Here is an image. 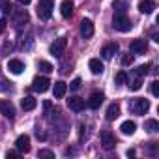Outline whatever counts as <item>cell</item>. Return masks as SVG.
Returning <instances> with one entry per match:
<instances>
[{
	"label": "cell",
	"mask_w": 159,
	"mask_h": 159,
	"mask_svg": "<svg viewBox=\"0 0 159 159\" xmlns=\"http://www.w3.org/2000/svg\"><path fill=\"white\" fill-rule=\"evenodd\" d=\"M112 26L118 30V32H129L131 30V19L125 15V13H114L112 17Z\"/></svg>",
	"instance_id": "obj_1"
},
{
	"label": "cell",
	"mask_w": 159,
	"mask_h": 159,
	"mask_svg": "<svg viewBox=\"0 0 159 159\" xmlns=\"http://www.w3.org/2000/svg\"><path fill=\"white\" fill-rule=\"evenodd\" d=\"M52 15V0H39L38 4V17L41 21H49Z\"/></svg>",
	"instance_id": "obj_2"
},
{
	"label": "cell",
	"mask_w": 159,
	"mask_h": 159,
	"mask_svg": "<svg viewBox=\"0 0 159 159\" xmlns=\"http://www.w3.org/2000/svg\"><path fill=\"white\" fill-rule=\"evenodd\" d=\"M148 111H150V101H148V99H144V98L133 99V103H131V112H133V114L142 116V114H146Z\"/></svg>",
	"instance_id": "obj_3"
},
{
	"label": "cell",
	"mask_w": 159,
	"mask_h": 159,
	"mask_svg": "<svg viewBox=\"0 0 159 159\" xmlns=\"http://www.w3.org/2000/svg\"><path fill=\"white\" fill-rule=\"evenodd\" d=\"M66 47H67V38H58V39H54V43L51 45V54L52 56H56V58H60L64 52H66Z\"/></svg>",
	"instance_id": "obj_4"
},
{
	"label": "cell",
	"mask_w": 159,
	"mask_h": 159,
	"mask_svg": "<svg viewBox=\"0 0 159 159\" xmlns=\"http://www.w3.org/2000/svg\"><path fill=\"white\" fill-rule=\"evenodd\" d=\"M49 84H51V81H49L47 77H36V79H34V83H32V90L43 94V92L49 90Z\"/></svg>",
	"instance_id": "obj_5"
},
{
	"label": "cell",
	"mask_w": 159,
	"mask_h": 159,
	"mask_svg": "<svg viewBox=\"0 0 159 159\" xmlns=\"http://www.w3.org/2000/svg\"><path fill=\"white\" fill-rule=\"evenodd\" d=\"M0 114H2L4 118H10V120L15 118V107L11 105V101L0 99Z\"/></svg>",
	"instance_id": "obj_6"
},
{
	"label": "cell",
	"mask_w": 159,
	"mask_h": 159,
	"mask_svg": "<svg viewBox=\"0 0 159 159\" xmlns=\"http://www.w3.org/2000/svg\"><path fill=\"white\" fill-rule=\"evenodd\" d=\"M15 146L19 150V153H28L30 152V137L28 135H19L15 140Z\"/></svg>",
	"instance_id": "obj_7"
},
{
	"label": "cell",
	"mask_w": 159,
	"mask_h": 159,
	"mask_svg": "<svg viewBox=\"0 0 159 159\" xmlns=\"http://www.w3.org/2000/svg\"><path fill=\"white\" fill-rule=\"evenodd\" d=\"M129 49H131V52H135V54H144V52L148 51V43H146V39H133V41L129 43Z\"/></svg>",
	"instance_id": "obj_8"
},
{
	"label": "cell",
	"mask_w": 159,
	"mask_h": 159,
	"mask_svg": "<svg viewBox=\"0 0 159 159\" xmlns=\"http://www.w3.org/2000/svg\"><path fill=\"white\" fill-rule=\"evenodd\" d=\"M67 107H69L73 112H81V111L84 109V99H83V98L73 96V98H69V99H67Z\"/></svg>",
	"instance_id": "obj_9"
},
{
	"label": "cell",
	"mask_w": 159,
	"mask_h": 159,
	"mask_svg": "<svg viewBox=\"0 0 159 159\" xmlns=\"http://www.w3.org/2000/svg\"><path fill=\"white\" fill-rule=\"evenodd\" d=\"M81 36L83 38H92L94 36V23L90 19H83L81 21Z\"/></svg>",
	"instance_id": "obj_10"
},
{
	"label": "cell",
	"mask_w": 159,
	"mask_h": 159,
	"mask_svg": "<svg viewBox=\"0 0 159 159\" xmlns=\"http://www.w3.org/2000/svg\"><path fill=\"white\" fill-rule=\"evenodd\" d=\"M101 144H103L105 150H112V148L116 146V139H114V135L109 133V131H103V133H101Z\"/></svg>",
	"instance_id": "obj_11"
},
{
	"label": "cell",
	"mask_w": 159,
	"mask_h": 159,
	"mask_svg": "<svg viewBox=\"0 0 159 159\" xmlns=\"http://www.w3.org/2000/svg\"><path fill=\"white\" fill-rule=\"evenodd\" d=\"M73 8H75L73 0H62V4H60V13H62V17H64V19H69V17L73 15Z\"/></svg>",
	"instance_id": "obj_12"
},
{
	"label": "cell",
	"mask_w": 159,
	"mask_h": 159,
	"mask_svg": "<svg viewBox=\"0 0 159 159\" xmlns=\"http://www.w3.org/2000/svg\"><path fill=\"white\" fill-rule=\"evenodd\" d=\"M137 8H139L140 13L150 15V13H153V10H155V2H153V0H140Z\"/></svg>",
	"instance_id": "obj_13"
},
{
	"label": "cell",
	"mask_w": 159,
	"mask_h": 159,
	"mask_svg": "<svg viewBox=\"0 0 159 159\" xmlns=\"http://www.w3.org/2000/svg\"><path fill=\"white\" fill-rule=\"evenodd\" d=\"M116 52H118V43H114V41L109 43V45H105V47L101 49V56H103L105 60H111Z\"/></svg>",
	"instance_id": "obj_14"
},
{
	"label": "cell",
	"mask_w": 159,
	"mask_h": 159,
	"mask_svg": "<svg viewBox=\"0 0 159 159\" xmlns=\"http://www.w3.org/2000/svg\"><path fill=\"white\" fill-rule=\"evenodd\" d=\"M8 69H10L13 75H21V73L25 71V64H23L21 60H15V58H13V60L8 62Z\"/></svg>",
	"instance_id": "obj_15"
},
{
	"label": "cell",
	"mask_w": 159,
	"mask_h": 159,
	"mask_svg": "<svg viewBox=\"0 0 159 159\" xmlns=\"http://www.w3.org/2000/svg\"><path fill=\"white\" fill-rule=\"evenodd\" d=\"M101 103H103V94H101V92H94V94L90 96V99H88V107L94 109V111L99 109Z\"/></svg>",
	"instance_id": "obj_16"
},
{
	"label": "cell",
	"mask_w": 159,
	"mask_h": 159,
	"mask_svg": "<svg viewBox=\"0 0 159 159\" xmlns=\"http://www.w3.org/2000/svg\"><path fill=\"white\" fill-rule=\"evenodd\" d=\"M118 116H120V105H118V103L109 105V107H107V112H105V118H107L109 122H112V120H116Z\"/></svg>",
	"instance_id": "obj_17"
},
{
	"label": "cell",
	"mask_w": 159,
	"mask_h": 159,
	"mask_svg": "<svg viewBox=\"0 0 159 159\" xmlns=\"http://www.w3.org/2000/svg\"><path fill=\"white\" fill-rule=\"evenodd\" d=\"M66 92H67V84H66V83H62V81L54 83L52 94H54V98H56V99H62V98L66 96Z\"/></svg>",
	"instance_id": "obj_18"
},
{
	"label": "cell",
	"mask_w": 159,
	"mask_h": 159,
	"mask_svg": "<svg viewBox=\"0 0 159 159\" xmlns=\"http://www.w3.org/2000/svg\"><path fill=\"white\" fill-rule=\"evenodd\" d=\"M88 67H90V71H92L94 75H101V73H103V62H101L99 58H92V60L88 62Z\"/></svg>",
	"instance_id": "obj_19"
},
{
	"label": "cell",
	"mask_w": 159,
	"mask_h": 159,
	"mask_svg": "<svg viewBox=\"0 0 159 159\" xmlns=\"http://www.w3.org/2000/svg\"><path fill=\"white\" fill-rule=\"evenodd\" d=\"M135 129H137V125H135V122H131V120H125V122L120 125V131H122L124 135H133Z\"/></svg>",
	"instance_id": "obj_20"
},
{
	"label": "cell",
	"mask_w": 159,
	"mask_h": 159,
	"mask_svg": "<svg viewBox=\"0 0 159 159\" xmlns=\"http://www.w3.org/2000/svg\"><path fill=\"white\" fill-rule=\"evenodd\" d=\"M112 8H114L116 13H125V11L129 10V4L125 2V0H114V2H112Z\"/></svg>",
	"instance_id": "obj_21"
},
{
	"label": "cell",
	"mask_w": 159,
	"mask_h": 159,
	"mask_svg": "<svg viewBox=\"0 0 159 159\" xmlns=\"http://www.w3.org/2000/svg\"><path fill=\"white\" fill-rule=\"evenodd\" d=\"M36 105H38V101H36L32 96H26V98L21 101V107H23V111H32V109H36Z\"/></svg>",
	"instance_id": "obj_22"
},
{
	"label": "cell",
	"mask_w": 159,
	"mask_h": 159,
	"mask_svg": "<svg viewBox=\"0 0 159 159\" xmlns=\"http://www.w3.org/2000/svg\"><path fill=\"white\" fill-rule=\"evenodd\" d=\"M28 23V13L25 11V10H19L17 13H15V25L17 26H23V25H26Z\"/></svg>",
	"instance_id": "obj_23"
},
{
	"label": "cell",
	"mask_w": 159,
	"mask_h": 159,
	"mask_svg": "<svg viewBox=\"0 0 159 159\" xmlns=\"http://www.w3.org/2000/svg\"><path fill=\"white\" fill-rule=\"evenodd\" d=\"M127 84H129V90H133V92L140 90V86H142V77H135L133 81H129V79H127Z\"/></svg>",
	"instance_id": "obj_24"
},
{
	"label": "cell",
	"mask_w": 159,
	"mask_h": 159,
	"mask_svg": "<svg viewBox=\"0 0 159 159\" xmlns=\"http://www.w3.org/2000/svg\"><path fill=\"white\" fill-rule=\"evenodd\" d=\"M38 67H39V71H43V73H51V71H54L52 64H49L47 60H39V62H38Z\"/></svg>",
	"instance_id": "obj_25"
},
{
	"label": "cell",
	"mask_w": 159,
	"mask_h": 159,
	"mask_svg": "<svg viewBox=\"0 0 159 159\" xmlns=\"http://www.w3.org/2000/svg\"><path fill=\"white\" fill-rule=\"evenodd\" d=\"M148 71H150V64H144V66H139V67L133 71V75H135V77H144Z\"/></svg>",
	"instance_id": "obj_26"
},
{
	"label": "cell",
	"mask_w": 159,
	"mask_h": 159,
	"mask_svg": "<svg viewBox=\"0 0 159 159\" xmlns=\"http://www.w3.org/2000/svg\"><path fill=\"white\" fill-rule=\"evenodd\" d=\"M144 127H146V131H150V133H155V131L159 129V124H157V120H146Z\"/></svg>",
	"instance_id": "obj_27"
},
{
	"label": "cell",
	"mask_w": 159,
	"mask_h": 159,
	"mask_svg": "<svg viewBox=\"0 0 159 159\" xmlns=\"http://www.w3.org/2000/svg\"><path fill=\"white\" fill-rule=\"evenodd\" d=\"M11 2L10 0H0V11L2 13H11Z\"/></svg>",
	"instance_id": "obj_28"
},
{
	"label": "cell",
	"mask_w": 159,
	"mask_h": 159,
	"mask_svg": "<svg viewBox=\"0 0 159 159\" xmlns=\"http://www.w3.org/2000/svg\"><path fill=\"white\" fill-rule=\"evenodd\" d=\"M127 83V73L125 71H118L116 73V84H125Z\"/></svg>",
	"instance_id": "obj_29"
},
{
	"label": "cell",
	"mask_w": 159,
	"mask_h": 159,
	"mask_svg": "<svg viewBox=\"0 0 159 159\" xmlns=\"http://www.w3.org/2000/svg\"><path fill=\"white\" fill-rule=\"evenodd\" d=\"M133 60H135V56L127 52V54H124V56H122V66H131V64H133Z\"/></svg>",
	"instance_id": "obj_30"
},
{
	"label": "cell",
	"mask_w": 159,
	"mask_h": 159,
	"mask_svg": "<svg viewBox=\"0 0 159 159\" xmlns=\"http://www.w3.org/2000/svg\"><path fill=\"white\" fill-rule=\"evenodd\" d=\"M79 88H81V79H73V81L69 83V90H73V92H77Z\"/></svg>",
	"instance_id": "obj_31"
},
{
	"label": "cell",
	"mask_w": 159,
	"mask_h": 159,
	"mask_svg": "<svg viewBox=\"0 0 159 159\" xmlns=\"http://www.w3.org/2000/svg\"><path fill=\"white\" fill-rule=\"evenodd\" d=\"M11 86H10V83L6 81V79H2V77H0V92H8Z\"/></svg>",
	"instance_id": "obj_32"
},
{
	"label": "cell",
	"mask_w": 159,
	"mask_h": 159,
	"mask_svg": "<svg viewBox=\"0 0 159 159\" xmlns=\"http://www.w3.org/2000/svg\"><path fill=\"white\" fill-rule=\"evenodd\" d=\"M39 157H49V159H54V152H51V150H39V153H38Z\"/></svg>",
	"instance_id": "obj_33"
},
{
	"label": "cell",
	"mask_w": 159,
	"mask_h": 159,
	"mask_svg": "<svg viewBox=\"0 0 159 159\" xmlns=\"http://www.w3.org/2000/svg\"><path fill=\"white\" fill-rule=\"evenodd\" d=\"M150 90H152V94H153V96H159V83H157V81H153V83H152V86H150Z\"/></svg>",
	"instance_id": "obj_34"
},
{
	"label": "cell",
	"mask_w": 159,
	"mask_h": 159,
	"mask_svg": "<svg viewBox=\"0 0 159 159\" xmlns=\"http://www.w3.org/2000/svg\"><path fill=\"white\" fill-rule=\"evenodd\" d=\"M51 109H52L51 101H45V103H43V114H45V116H49V114H51Z\"/></svg>",
	"instance_id": "obj_35"
},
{
	"label": "cell",
	"mask_w": 159,
	"mask_h": 159,
	"mask_svg": "<svg viewBox=\"0 0 159 159\" xmlns=\"http://www.w3.org/2000/svg\"><path fill=\"white\" fill-rule=\"evenodd\" d=\"M155 152H157V144H155V142H152V144H150V148H148V153H155Z\"/></svg>",
	"instance_id": "obj_36"
},
{
	"label": "cell",
	"mask_w": 159,
	"mask_h": 159,
	"mask_svg": "<svg viewBox=\"0 0 159 159\" xmlns=\"http://www.w3.org/2000/svg\"><path fill=\"white\" fill-rule=\"evenodd\" d=\"M6 157H8V159H13V157H19V150H17V152H8V153H6Z\"/></svg>",
	"instance_id": "obj_37"
},
{
	"label": "cell",
	"mask_w": 159,
	"mask_h": 159,
	"mask_svg": "<svg viewBox=\"0 0 159 159\" xmlns=\"http://www.w3.org/2000/svg\"><path fill=\"white\" fill-rule=\"evenodd\" d=\"M6 30V19H0V34Z\"/></svg>",
	"instance_id": "obj_38"
},
{
	"label": "cell",
	"mask_w": 159,
	"mask_h": 159,
	"mask_svg": "<svg viewBox=\"0 0 159 159\" xmlns=\"http://www.w3.org/2000/svg\"><path fill=\"white\" fill-rule=\"evenodd\" d=\"M17 2H19V4H23V6H26V4H30V2H32V0H17Z\"/></svg>",
	"instance_id": "obj_39"
},
{
	"label": "cell",
	"mask_w": 159,
	"mask_h": 159,
	"mask_svg": "<svg viewBox=\"0 0 159 159\" xmlns=\"http://www.w3.org/2000/svg\"><path fill=\"white\" fill-rule=\"evenodd\" d=\"M125 153H127V157H135V150H127Z\"/></svg>",
	"instance_id": "obj_40"
},
{
	"label": "cell",
	"mask_w": 159,
	"mask_h": 159,
	"mask_svg": "<svg viewBox=\"0 0 159 159\" xmlns=\"http://www.w3.org/2000/svg\"><path fill=\"white\" fill-rule=\"evenodd\" d=\"M8 49L11 51V49H13V45H11V43H6V45H4V51H8Z\"/></svg>",
	"instance_id": "obj_41"
}]
</instances>
